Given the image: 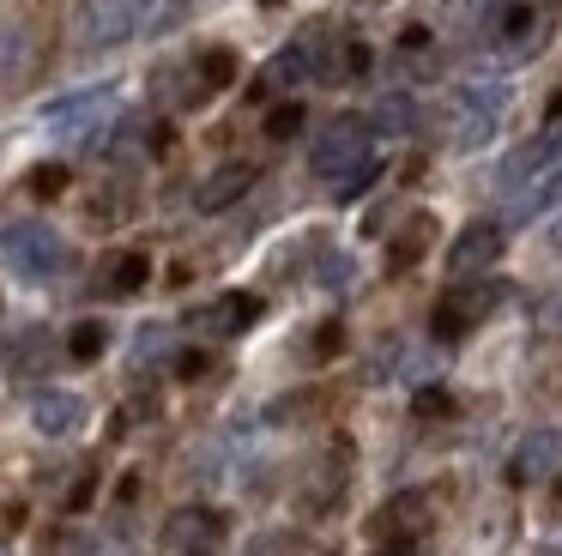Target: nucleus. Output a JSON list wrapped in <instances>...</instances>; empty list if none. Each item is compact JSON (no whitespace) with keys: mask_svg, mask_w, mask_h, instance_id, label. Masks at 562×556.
<instances>
[{"mask_svg":"<svg viewBox=\"0 0 562 556\" xmlns=\"http://www.w3.org/2000/svg\"><path fill=\"white\" fill-rule=\"evenodd\" d=\"M477 7H490V0H448V19H472Z\"/></svg>","mask_w":562,"mask_h":556,"instance_id":"obj_35","label":"nucleus"},{"mask_svg":"<svg viewBox=\"0 0 562 556\" xmlns=\"http://www.w3.org/2000/svg\"><path fill=\"white\" fill-rule=\"evenodd\" d=\"M146 278H151L146 254H103L91 285H98L103 297H134V290H146Z\"/></svg>","mask_w":562,"mask_h":556,"instance_id":"obj_17","label":"nucleus"},{"mask_svg":"<svg viewBox=\"0 0 562 556\" xmlns=\"http://www.w3.org/2000/svg\"><path fill=\"white\" fill-rule=\"evenodd\" d=\"M91 490H98V471H79L74 490H67V508H91Z\"/></svg>","mask_w":562,"mask_h":556,"instance_id":"obj_32","label":"nucleus"},{"mask_svg":"<svg viewBox=\"0 0 562 556\" xmlns=\"http://www.w3.org/2000/svg\"><path fill=\"white\" fill-rule=\"evenodd\" d=\"M110 121H115V85L74 91V97H61V103L43 109V127H49L55 140H74V145L103 140V127H110Z\"/></svg>","mask_w":562,"mask_h":556,"instance_id":"obj_3","label":"nucleus"},{"mask_svg":"<svg viewBox=\"0 0 562 556\" xmlns=\"http://www.w3.org/2000/svg\"><path fill=\"white\" fill-rule=\"evenodd\" d=\"M453 399L448 393H417V411H424V418H436V411H448Z\"/></svg>","mask_w":562,"mask_h":556,"instance_id":"obj_33","label":"nucleus"},{"mask_svg":"<svg viewBox=\"0 0 562 556\" xmlns=\"http://www.w3.org/2000/svg\"><path fill=\"white\" fill-rule=\"evenodd\" d=\"M31 423H37L43 435H74L79 423H86V399L79 393H43L37 405H31Z\"/></svg>","mask_w":562,"mask_h":556,"instance_id":"obj_19","label":"nucleus"},{"mask_svg":"<svg viewBox=\"0 0 562 556\" xmlns=\"http://www.w3.org/2000/svg\"><path fill=\"white\" fill-rule=\"evenodd\" d=\"M296 127H303V109H296V103H279L267 115V140H291Z\"/></svg>","mask_w":562,"mask_h":556,"instance_id":"obj_30","label":"nucleus"},{"mask_svg":"<svg viewBox=\"0 0 562 556\" xmlns=\"http://www.w3.org/2000/svg\"><path fill=\"white\" fill-rule=\"evenodd\" d=\"M61 188H67V169H61V164H43V169H31V193H37V200H55Z\"/></svg>","mask_w":562,"mask_h":556,"instance_id":"obj_29","label":"nucleus"},{"mask_svg":"<svg viewBox=\"0 0 562 556\" xmlns=\"http://www.w3.org/2000/svg\"><path fill=\"white\" fill-rule=\"evenodd\" d=\"M550 471H562V430H532L520 442V454H514V478L538 483V478H550Z\"/></svg>","mask_w":562,"mask_h":556,"instance_id":"obj_15","label":"nucleus"},{"mask_svg":"<svg viewBox=\"0 0 562 556\" xmlns=\"http://www.w3.org/2000/svg\"><path fill=\"white\" fill-rule=\"evenodd\" d=\"M194 73H200L206 91H224V85L236 79V55H231V48H206V55L194 60Z\"/></svg>","mask_w":562,"mask_h":556,"instance_id":"obj_23","label":"nucleus"},{"mask_svg":"<svg viewBox=\"0 0 562 556\" xmlns=\"http://www.w3.org/2000/svg\"><path fill=\"white\" fill-rule=\"evenodd\" d=\"M400 60L417 73V79H429V73H436V55H429V36H424V31H405V43H400Z\"/></svg>","mask_w":562,"mask_h":556,"instance_id":"obj_26","label":"nucleus"},{"mask_svg":"<svg viewBox=\"0 0 562 556\" xmlns=\"http://www.w3.org/2000/svg\"><path fill=\"white\" fill-rule=\"evenodd\" d=\"M43 556H98V538H91V532H79V526H61V532H49V538H43Z\"/></svg>","mask_w":562,"mask_h":556,"instance_id":"obj_24","label":"nucleus"},{"mask_svg":"<svg viewBox=\"0 0 562 556\" xmlns=\"http://www.w3.org/2000/svg\"><path fill=\"white\" fill-rule=\"evenodd\" d=\"M164 345H170V333L164 326H139V338H134V363L146 369V363H158L164 357Z\"/></svg>","mask_w":562,"mask_h":556,"instance_id":"obj_28","label":"nucleus"},{"mask_svg":"<svg viewBox=\"0 0 562 556\" xmlns=\"http://www.w3.org/2000/svg\"><path fill=\"white\" fill-rule=\"evenodd\" d=\"M345 351V326L339 321H321L315 333H308V363H327V357H339Z\"/></svg>","mask_w":562,"mask_h":556,"instance_id":"obj_25","label":"nucleus"},{"mask_svg":"<svg viewBox=\"0 0 562 556\" xmlns=\"http://www.w3.org/2000/svg\"><path fill=\"white\" fill-rule=\"evenodd\" d=\"M550 121H557V127H562V91H557V103H550Z\"/></svg>","mask_w":562,"mask_h":556,"instance_id":"obj_36","label":"nucleus"},{"mask_svg":"<svg viewBox=\"0 0 562 556\" xmlns=\"http://www.w3.org/2000/svg\"><path fill=\"white\" fill-rule=\"evenodd\" d=\"M412 97H381V109H375V127L381 133H405V127H412Z\"/></svg>","mask_w":562,"mask_h":556,"instance_id":"obj_27","label":"nucleus"},{"mask_svg":"<svg viewBox=\"0 0 562 556\" xmlns=\"http://www.w3.org/2000/svg\"><path fill=\"white\" fill-rule=\"evenodd\" d=\"M0 254H7V266H13L19 278H31V285H43V278H61L67 273V242L55 236L49 224H37V218H19V224L0 230Z\"/></svg>","mask_w":562,"mask_h":556,"instance_id":"obj_2","label":"nucleus"},{"mask_svg":"<svg viewBox=\"0 0 562 556\" xmlns=\"http://www.w3.org/2000/svg\"><path fill=\"white\" fill-rule=\"evenodd\" d=\"M134 36H139V0H79L74 19L79 55H103V48H122Z\"/></svg>","mask_w":562,"mask_h":556,"instance_id":"obj_4","label":"nucleus"},{"mask_svg":"<svg viewBox=\"0 0 562 556\" xmlns=\"http://www.w3.org/2000/svg\"><path fill=\"white\" fill-rule=\"evenodd\" d=\"M429 236H436V218H429V212H417L412 224H405L400 236H393V266H412V260H424Z\"/></svg>","mask_w":562,"mask_h":556,"instance_id":"obj_21","label":"nucleus"},{"mask_svg":"<svg viewBox=\"0 0 562 556\" xmlns=\"http://www.w3.org/2000/svg\"><path fill=\"white\" fill-rule=\"evenodd\" d=\"M502 109H508V85L502 79H472L453 91V145L460 152H477V145L496 133Z\"/></svg>","mask_w":562,"mask_h":556,"instance_id":"obj_5","label":"nucleus"},{"mask_svg":"<svg viewBox=\"0 0 562 556\" xmlns=\"http://www.w3.org/2000/svg\"><path fill=\"white\" fill-rule=\"evenodd\" d=\"M255 321H260V297H243V290H231V297H218L212 309L194 314V333L231 338V333H243V326H255Z\"/></svg>","mask_w":562,"mask_h":556,"instance_id":"obj_14","label":"nucleus"},{"mask_svg":"<svg viewBox=\"0 0 562 556\" xmlns=\"http://www.w3.org/2000/svg\"><path fill=\"white\" fill-rule=\"evenodd\" d=\"M369 145H375V127H369V121H357V115H339V121H327V127H321L308 164H315L321 181H333V193H339V200H351V193L375 176V152H369Z\"/></svg>","mask_w":562,"mask_h":556,"instance_id":"obj_1","label":"nucleus"},{"mask_svg":"<svg viewBox=\"0 0 562 556\" xmlns=\"http://www.w3.org/2000/svg\"><path fill=\"white\" fill-rule=\"evenodd\" d=\"M502 254V224H465L448 248V278H477Z\"/></svg>","mask_w":562,"mask_h":556,"instance_id":"obj_13","label":"nucleus"},{"mask_svg":"<svg viewBox=\"0 0 562 556\" xmlns=\"http://www.w3.org/2000/svg\"><path fill=\"white\" fill-rule=\"evenodd\" d=\"M218 538H224V520L212 508H182V514L164 520V551L176 556H212Z\"/></svg>","mask_w":562,"mask_h":556,"instance_id":"obj_11","label":"nucleus"},{"mask_svg":"<svg viewBox=\"0 0 562 556\" xmlns=\"http://www.w3.org/2000/svg\"><path fill=\"white\" fill-rule=\"evenodd\" d=\"M103 345H110V326H103V321H79L74 333H67V357H74V363H98Z\"/></svg>","mask_w":562,"mask_h":556,"instance_id":"obj_22","label":"nucleus"},{"mask_svg":"<svg viewBox=\"0 0 562 556\" xmlns=\"http://www.w3.org/2000/svg\"><path fill=\"white\" fill-rule=\"evenodd\" d=\"M550 169H562V127H557V121H550L538 140H526L520 152L502 164V188H526V181L550 176Z\"/></svg>","mask_w":562,"mask_h":556,"instance_id":"obj_12","label":"nucleus"},{"mask_svg":"<svg viewBox=\"0 0 562 556\" xmlns=\"http://www.w3.org/2000/svg\"><path fill=\"white\" fill-rule=\"evenodd\" d=\"M86 218L91 224H127L134 218V193H127V181H110V188H91V200H86Z\"/></svg>","mask_w":562,"mask_h":556,"instance_id":"obj_20","label":"nucleus"},{"mask_svg":"<svg viewBox=\"0 0 562 556\" xmlns=\"http://www.w3.org/2000/svg\"><path fill=\"white\" fill-rule=\"evenodd\" d=\"M248 188H255V164H224L194 188V205L200 212H224V205H236Z\"/></svg>","mask_w":562,"mask_h":556,"instance_id":"obj_16","label":"nucleus"},{"mask_svg":"<svg viewBox=\"0 0 562 556\" xmlns=\"http://www.w3.org/2000/svg\"><path fill=\"white\" fill-rule=\"evenodd\" d=\"M538 326H544V333H550V338H562V302H550V309H544V314H538Z\"/></svg>","mask_w":562,"mask_h":556,"instance_id":"obj_34","label":"nucleus"},{"mask_svg":"<svg viewBox=\"0 0 562 556\" xmlns=\"http://www.w3.org/2000/svg\"><path fill=\"white\" fill-rule=\"evenodd\" d=\"M0 556H7V551H0Z\"/></svg>","mask_w":562,"mask_h":556,"instance_id":"obj_38","label":"nucleus"},{"mask_svg":"<svg viewBox=\"0 0 562 556\" xmlns=\"http://www.w3.org/2000/svg\"><path fill=\"white\" fill-rule=\"evenodd\" d=\"M429 532V502L417 490L393 496L387 508H375V520H369V538L387 544V551H412V544H424Z\"/></svg>","mask_w":562,"mask_h":556,"instance_id":"obj_7","label":"nucleus"},{"mask_svg":"<svg viewBox=\"0 0 562 556\" xmlns=\"http://www.w3.org/2000/svg\"><path fill=\"white\" fill-rule=\"evenodd\" d=\"M43 73V43L25 24H0V91H25Z\"/></svg>","mask_w":562,"mask_h":556,"instance_id":"obj_10","label":"nucleus"},{"mask_svg":"<svg viewBox=\"0 0 562 556\" xmlns=\"http://www.w3.org/2000/svg\"><path fill=\"white\" fill-rule=\"evenodd\" d=\"M243 556H296V544H291V532H260Z\"/></svg>","mask_w":562,"mask_h":556,"instance_id":"obj_31","label":"nucleus"},{"mask_svg":"<svg viewBox=\"0 0 562 556\" xmlns=\"http://www.w3.org/2000/svg\"><path fill=\"white\" fill-rule=\"evenodd\" d=\"M538 36H544V31H538V19H532V7H526V0H490V7H484V43L502 48L508 60L532 55Z\"/></svg>","mask_w":562,"mask_h":556,"instance_id":"obj_6","label":"nucleus"},{"mask_svg":"<svg viewBox=\"0 0 562 556\" xmlns=\"http://www.w3.org/2000/svg\"><path fill=\"white\" fill-rule=\"evenodd\" d=\"M260 7H279V0H260Z\"/></svg>","mask_w":562,"mask_h":556,"instance_id":"obj_37","label":"nucleus"},{"mask_svg":"<svg viewBox=\"0 0 562 556\" xmlns=\"http://www.w3.org/2000/svg\"><path fill=\"white\" fill-rule=\"evenodd\" d=\"M502 290H508V285H496V278L448 290V297H441V309H436V338H465V333H472V326L502 302Z\"/></svg>","mask_w":562,"mask_h":556,"instance_id":"obj_8","label":"nucleus"},{"mask_svg":"<svg viewBox=\"0 0 562 556\" xmlns=\"http://www.w3.org/2000/svg\"><path fill=\"white\" fill-rule=\"evenodd\" d=\"M557 205H562V169H550V176L526 181V188L514 193V205H508V224H532V218L557 212Z\"/></svg>","mask_w":562,"mask_h":556,"instance_id":"obj_18","label":"nucleus"},{"mask_svg":"<svg viewBox=\"0 0 562 556\" xmlns=\"http://www.w3.org/2000/svg\"><path fill=\"white\" fill-rule=\"evenodd\" d=\"M345 478H351V447H327V454L315 459V466L303 471V508L308 514H333L345 496Z\"/></svg>","mask_w":562,"mask_h":556,"instance_id":"obj_9","label":"nucleus"}]
</instances>
